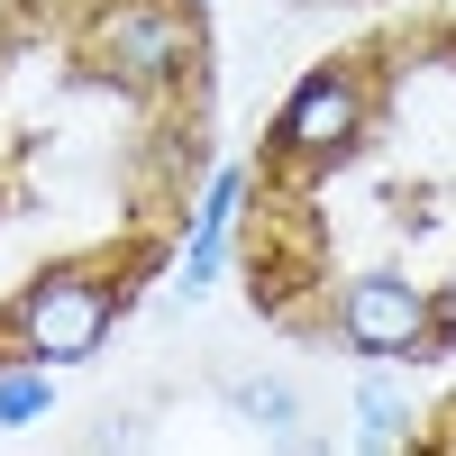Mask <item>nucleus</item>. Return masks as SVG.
Returning <instances> with one entry per match:
<instances>
[{"instance_id": "f257e3e1", "label": "nucleus", "mask_w": 456, "mask_h": 456, "mask_svg": "<svg viewBox=\"0 0 456 456\" xmlns=\"http://www.w3.org/2000/svg\"><path fill=\"white\" fill-rule=\"evenodd\" d=\"M73 64L128 101H183L210 73V19L192 0H83Z\"/></svg>"}, {"instance_id": "f03ea898", "label": "nucleus", "mask_w": 456, "mask_h": 456, "mask_svg": "<svg viewBox=\"0 0 456 456\" xmlns=\"http://www.w3.org/2000/svg\"><path fill=\"white\" fill-rule=\"evenodd\" d=\"M119 320H128V274L73 256V265H46V274L19 283V301L0 311V338H10V356H37L64 374V365H92L119 338Z\"/></svg>"}, {"instance_id": "7ed1b4c3", "label": "nucleus", "mask_w": 456, "mask_h": 456, "mask_svg": "<svg viewBox=\"0 0 456 456\" xmlns=\"http://www.w3.org/2000/svg\"><path fill=\"white\" fill-rule=\"evenodd\" d=\"M374 110H384L374 64H356V55L311 64V73L283 92V110L265 119V165H283V174H329V165H347L356 146L374 137Z\"/></svg>"}, {"instance_id": "20e7f679", "label": "nucleus", "mask_w": 456, "mask_h": 456, "mask_svg": "<svg viewBox=\"0 0 456 456\" xmlns=\"http://www.w3.org/2000/svg\"><path fill=\"white\" fill-rule=\"evenodd\" d=\"M329 347L365 365H420L438 356V292L402 265H356L329 283Z\"/></svg>"}, {"instance_id": "39448f33", "label": "nucleus", "mask_w": 456, "mask_h": 456, "mask_svg": "<svg viewBox=\"0 0 456 456\" xmlns=\"http://www.w3.org/2000/svg\"><path fill=\"white\" fill-rule=\"evenodd\" d=\"M219 402L238 411L247 429H265V438H301L311 429V402H301V384L283 365H238V374H219Z\"/></svg>"}, {"instance_id": "423d86ee", "label": "nucleus", "mask_w": 456, "mask_h": 456, "mask_svg": "<svg viewBox=\"0 0 456 456\" xmlns=\"http://www.w3.org/2000/svg\"><path fill=\"white\" fill-rule=\"evenodd\" d=\"M347 429L365 447H402V438H420V411H411V393L393 384V374H356V393H347Z\"/></svg>"}, {"instance_id": "0eeeda50", "label": "nucleus", "mask_w": 456, "mask_h": 456, "mask_svg": "<svg viewBox=\"0 0 456 456\" xmlns=\"http://www.w3.org/2000/svg\"><path fill=\"white\" fill-rule=\"evenodd\" d=\"M228 265H238V238H228V228H183V247H174V301L201 311V301L228 283Z\"/></svg>"}, {"instance_id": "6e6552de", "label": "nucleus", "mask_w": 456, "mask_h": 456, "mask_svg": "<svg viewBox=\"0 0 456 456\" xmlns=\"http://www.w3.org/2000/svg\"><path fill=\"white\" fill-rule=\"evenodd\" d=\"M247 201H256V165H238V156H219V165L201 174V192H192V228H228V238H238V219H247Z\"/></svg>"}, {"instance_id": "1a4fd4ad", "label": "nucleus", "mask_w": 456, "mask_h": 456, "mask_svg": "<svg viewBox=\"0 0 456 456\" xmlns=\"http://www.w3.org/2000/svg\"><path fill=\"white\" fill-rule=\"evenodd\" d=\"M37 420H55V365L10 356L0 365V429H37Z\"/></svg>"}, {"instance_id": "9d476101", "label": "nucleus", "mask_w": 456, "mask_h": 456, "mask_svg": "<svg viewBox=\"0 0 456 456\" xmlns=\"http://www.w3.org/2000/svg\"><path fill=\"white\" fill-rule=\"evenodd\" d=\"M146 438V411H101L92 420V447H137Z\"/></svg>"}, {"instance_id": "9b49d317", "label": "nucleus", "mask_w": 456, "mask_h": 456, "mask_svg": "<svg viewBox=\"0 0 456 456\" xmlns=\"http://www.w3.org/2000/svg\"><path fill=\"white\" fill-rule=\"evenodd\" d=\"M438 356H456V274L438 283Z\"/></svg>"}, {"instance_id": "f8f14e48", "label": "nucleus", "mask_w": 456, "mask_h": 456, "mask_svg": "<svg viewBox=\"0 0 456 456\" xmlns=\"http://www.w3.org/2000/svg\"><path fill=\"white\" fill-rule=\"evenodd\" d=\"M192 10H201V19H210V10H219V0H192Z\"/></svg>"}]
</instances>
